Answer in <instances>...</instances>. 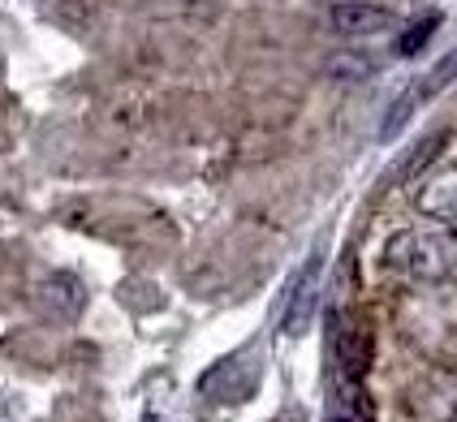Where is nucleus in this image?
<instances>
[{
  "mask_svg": "<svg viewBox=\"0 0 457 422\" xmlns=\"http://www.w3.org/2000/svg\"><path fill=\"white\" fill-rule=\"evenodd\" d=\"M436 26H440V18H436V13H428V18H419V26H410L406 30V39H402V44H397V52H419L423 48V44H428V35H432Z\"/></svg>",
  "mask_w": 457,
  "mask_h": 422,
  "instance_id": "nucleus-7",
  "label": "nucleus"
},
{
  "mask_svg": "<svg viewBox=\"0 0 457 422\" xmlns=\"http://www.w3.org/2000/svg\"><path fill=\"white\" fill-rule=\"evenodd\" d=\"M332 422H376V410L358 371H341L337 397H332Z\"/></svg>",
  "mask_w": 457,
  "mask_h": 422,
  "instance_id": "nucleus-4",
  "label": "nucleus"
},
{
  "mask_svg": "<svg viewBox=\"0 0 457 422\" xmlns=\"http://www.w3.org/2000/svg\"><path fill=\"white\" fill-rule=\"evenodd\" d=\"M449 82H457V48L445 52V56L436 61L428 74H419V78H414V82L406 87V91L397 95L393 112H388V117H384V125H380L384 138H393V134H397V129H402V125H406L410 117H414V112L423 108V103L432 100V95H440V91H445Z\"/></svg>",
  "mask_w": 457,
  "mask_h": 422,
  "instance_id": "nucleus-2",
  "label": "nucleus"
},
{
  "mask_svg": "<svg viewBox=\"0 0 457 422\" xmlns=\"http://www.w3.org/2000/svg\"><path fill=\"white\" fill-rule=\"evenodd\" d=\"M414 203H419V211H428L436 220H457V169H449L445 177H432L414 194Z\"/></svg>",
  "mask_w": 457,
  "mask_h": 422,
  "instance_id": "nucleus-5",
  "label": "nucleus"
},
{
  "mask_svg": "<svg viewBox=\"0 0 457 422\" xmlns=\"http://www.w3.org/2000/svg\"><path fill=\"white\" fill-rule=\"evenodd\" d=\"M315 298H320V259H311L298 276V285H294V298L285 306V319L280 327L289 332V336H303L306 323H311V310H315Z\"/></svg>",
  "mask_w": 457,
  "mask_h": 422,
  "instance_id": "nucleus-3",
  "label": "nucleus"
},
{
  "mask_svg": "<svg viewBox=\"0 0 457 422\" xmlns=\"http://www.w3.org/2000/svg\"><path fill=\"white\" fill-rule=\"evenodd\" d=\"M384 263L414 280H449L457 276V233H402L393 237Z\"/></svg>",
  "mask_w": 457,
  "mask_h": 422,
  "instance_id": "nucleus-1",
  "label": "nucleus"
},
{
  "mask_svg": "<svg viewBox=\"0 0 457 422\" xmlns=\"http://www.w3.org/2000/svg\"><path fill=\"white\" fill-rule=\"evenodd\" d=\"M388 22H393V13L376 9V4H337L332 9V26L345 35H371V30H384Z\"/></svg>",
  "mask_w": 457,
  "mask_h": 422,
  "instance_id": "nucleus-6",
  "label": "nucleus"
}]
</instances>
